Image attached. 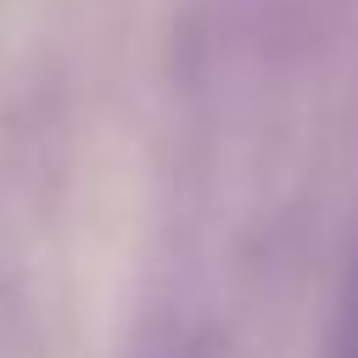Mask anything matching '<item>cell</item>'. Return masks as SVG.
I'll return each mask as SVG.
<instances>
[{
  "mask_svg": "<svg viewBox=\"0 0 358 358\" xmlns=\"http://www.w3.org/2000/svg\"><path fill=\"white\" fill-rule=\"evenodd\" d=\"M341 352L358 358V302H352V313H347V341H341Z\"/></svg>",
  "mask_w": 358,
  "mask_h": 358,
  "instance_id": "1",
  "label": "cell"
}]
</instances>
